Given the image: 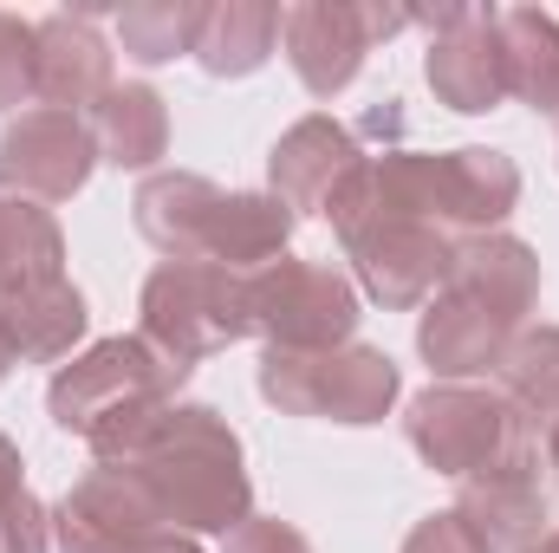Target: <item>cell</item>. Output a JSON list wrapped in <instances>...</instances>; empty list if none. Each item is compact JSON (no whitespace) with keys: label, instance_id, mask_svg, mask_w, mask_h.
<instances>
[{"label":"cell","instance_id":"1","mask_svg":"<svg viewBox=\"0 0 559 553\" xmlns=\"http://www.w3.org/2000/svg\"><path fill=\"white\" fill-rule=\"evenodd\" d=\"M534 306H540V255L508 228L468 235L455 248L442 293L417 313L423 365L436 372V385L488 378L508 358V345L527 332Z\"/></svg>","mask_w":559,"mask_h":553},{"label":"cell","instance_id":"2","mask_svg":"<svg viewBox=\"0 0 559 553\" xmlns=\"http://www.w3.org/2000/svg\"><path fill=\"white\" fill-rule=\"evenodd\" d=\"M118 469L138 475L156 515L182 534H235L254 515L248 449L215 404H169L143 449Z\"/></svg>","mask_w":559,"mask_h":553},{"label":"cell","instance_id":"3","mask_svg":"<svg viewBox=\"0 0 559 553\" xmlns=\"http://www.w3.org/2000/svg\"><path fill=\"white\" fill-rule=\"evenodd\" d=\"M189 385V365L163 358L150 339L118 332L85 345L79 358H66L46 385V411L66 436H79L105 469L131 462L143 436L156 430V416L176 404V391Z\"/></svg>","mask_w":559,"mask_h":553},{"label":"cell","instance_id":"4","mask_svg":"<svg viewBox=\"0 0 559 553\" xmlns=\"http://www.w3.org/2000/svg\"><path fill=\"white\" fill-rule=\"evenodd\" d=\"M325 222H332L352 274H358V293L378 299L384 313H423L442 293V280L455 268V248H462L449 228L391 209L365 183V163L338 183V196L325 202Z\"/></svg>","mask_w":559,"mask_h":553},{"label":"cell","instance_id":"5","mask_svg":"<svg viewBox=\"0 0 559 553\" xmlns=\"http://www.w3.org/2000/svg\"><path fill=\"white\" fill-rule=\"evenodd\" d=\"M365 183L436 228H449L455 242L468 235H495L514 202H521V169L508 150L488 143H462V150H378L365 156Z\"/></svg>","mask_w":559,"mask_h":553},{"label":"cell","instance_id":"6","mask_svg":"<svg viewBox=\"0 0 559 553\" xmlns=\"http://www.w3.org/2000/svg\"><path fill=\"white\" fill-rule=\"evenodd\" d=\"M254 385L280 416H312V423H345V430L384 423L404 398L397 358L358 339L332 352H261Z\"/></svg>","mask_w":559,"mask_h":553},{"label":"cell","instance_id":"7","mask_svg":"<svg viewBox=\"0 0 559 553\" xmlns=\"http://www.w3.org/2000/svg\"><path fill=\"white\" fill-rule=\"evenodd\" d=\"M248 274L215 261H163L138 293V339H150L176 365H202L209 352H228L248 339Z\"/></svg>","mask_w":559,"mask_h":553},{"label":"cell","instance_id":"8","mask_svg":"<svg viewBox=\"0 0 559 553\" xmlns=\"http://www.w3.org/2000/svg\"><path fill=\"white\" fill-rule=\"evenodd\" d=\"M358 319H365L358 286L338 268H325V261L280 255V261L248 274V326H254V339H267V352H332V345H352Z\"/></svg>","mask_w":559,"mask_h":553},{"label":"cell","instance_id":"9","mask_svg":"<svg viewBox=\"0 0 559 553\" xmlns=\"http://www.w3.org/2000/svg\"><path fill=\"white\" fill-rule=\"evenodd\" d=\"M527 430H540V423L527 411H514L488 385H429L404 411L411 449L436 475H449V482H468L475 469H488L495 456H508Z\"/></svg>","mask_w":559,"mask_h":553},{"label":"cell","instance_id":"10","mask_svg":"<svg viewBox=\"0 0 559 553\" xmlns=\"http://www.w3.org/2000/svg\"><path fill=\"white\" fill-rule=\"evenodd\" d=\"M455 515L488 541L495 553L534 548L554 521V469H547V436L527 430L508 456L455 482Z\"/></svg>","mask_w":559,"mask_h":553},{"label":"cell","instance_id":"11","mask_svg":"<svg viewBox=\"0 0 559 553\" xmlns=\"http://www.w3.org/2000/svg\"><path fill=\"white\" fill-rule=\"evenodd\" d=\"M92 169H98V138L79 111L33 105L0 131V196L52 209V202H72L92 183Z\"/></svg>","mask_w":559,"mask_h":553},{"label":"cell","instance_id":"12","mask_svg":"<svg viewBox=\"0 0 559 553\" xmlns=\"http://www.w3.org/2000/svg\"><path fill=\"white\" fill-rule=\"evenodd\" d=\"M169 528L156 502L143 495L138 475L124 469H85L59 502H52V548L59 553H143V541Z\"/></svg>","mask_w":559,"mask_h":553},{"label":"cell","instance_id":"13","mask_svg":"<svg viewBox=\"0 0 559 553\" xmlns=\"http://www.w3.org/2000/svg\"><path fill=\"white\" fill-rule=\"evenodd\" d=\"M111 39L98 33V7H59L33 20V98L52 111H92L118 79H111Z\"/></svg>","mask_w":559,"mask_h":553},{"label":"cell","instance_id":"14","mask_svg":"<svg viewBox=\"0 0 559 553\" xmlns=\"http://www.w3.org/2000/svg\"><path fill=\"white\" fill-rule=\"evenodd\" d=\"M280 46H286L293 79L312 98H338L365 72V59H371L378 39H371L365 0H299V7H286Z\"/></svg>","mask_w":559,"mask_h":553},{"label":"cell","instance_id":"15","mask_svg":"<svg viewBox=\"0 0 559 553\" xmlns=\"http://www.w3.org/2000/svg\"><path fill=\"white\" fill-rule=\"evenodd\" d=\"M423 79L436 105L481 118L508 98V59H501V7H462L423 52Z\"/></svg>","mask_w":559,"mask_h":553},{"label":"cell","instance_id":"16","mask_svg":"<svg viewBox=\"0 0 559 553\" xmlns=\"http://www.w3.org/2000/svg\"><path fill=\"white\" fill-rule=\"evenodd\" d=\"M358 163H365L358 131L325 118V111H312L293 131H280V143L267 150V183H274V196L293 215H325V202L338 196V183Z\"/></svg>","mask_w":559,"mask_h":553},{"label":"cell","instance_id":"17","mask_svg":"<svg viewBox=\"0 0 559 553\" xmlns=\"http://www.w3.org/2000/svg\"><path fill=\"white\" fill-rule=\"evenodd\" d=\"M299 215L280 202L274 189H222L209 228H202V261L215 268H235V274H254L286 255Z\"/></svg>","mask_w":559,"mask_h":553},{"label":"cell","instance_id":"18","mask_svg":"<svg viewBox=\"0 0 559 553\" xmlns=\"http://www.w3.org/2000/svg\"><path fill=\"white\" fill-rule=\"evenodd\" d=\"M0 326H7V345L20 365H66V358H79L92 306L72 280H46V286L0 293Z\"/></svg>","mask_w":559,"mask_h":553},{"label":"cell","instance_id":"19","mask_svg":"<svg viewBox=\"0 0 559 553\" xmlns=\"http://www.w3.org/2000/svg\"><path fill=\"white\" fill-rule=\"evenodd\" d=\"M222 202V183L195 176V169H156L138 183V235L163 255V261H202V228Z\"/></svg>","mask_w":559,"mask_h":553},{"label":"cell","instance_id":"20","mask_svg":"<svg viewBox=\"0 0 559 553\" xmlns=\"http://www.w3.org/2000/svg\"><path fill=\"white\" fill-rule=\"evenodd\" d=\"M85 125H92V138H98V163H111V169H150V176H156V163L169 156V105H163V92L143 85V79L111 85V92L85 111Z\"/></svg>","mask_w":559,"mask_h":553},{"label":"cell","instance_id":"21","mask_svg":"<svg viewBox=\"0 0 559 553\" xmlns=\"http://www.w3.org/2000/svg\"><path fill=\"white\" fill-rule=\"evenodd\" d=\"M280 26H286V7H274V0H209L195 66L209 79H248L274 59Z\"/></svg>","mask_w":559,"mask_h":553},{"label":"cell","instance_id":"22","mask_svg":"<svg viewBox=\"0 0 559 553\" xmlns=\"http://www.w3.org/2000/svg\"><path fill=\"white\" fill-rule=\"evenodd\" d=\"M501 59H508V98L559 111V20L547 7H501Z\"/></svg>","mask_w":559,"mask_h":553},{"label":"cell","instance_id":"23","mask_svg":"<svg viewBox=\"0 0 559 553\" xmlns=\"http://www.w3.org/2000/svg\"><path fill=\"white\" fill-rule=\"evenodd\" d=\"M46 280H66V235L52 209L0 196V293L46 286Z\"/></svg>","mask_w":559,"mask_h":553},{"label":"cell","instance_id":"24","mask_svg":"<svg viewBox=\"0 0 559 553\" xmlns=\"http://www.w3.org/2000/svg\"><path fill=\"white\" fill-rule=\"evenodd\" d=\"M495 385L514 411H527L540 430L559 423V326H527L508 358L495 365Z\"/></svg>","mask_w":559,"mask_h":553},{"label":"cell","instance_id":"25","mask_svg":"<svg viewBox=\"0 0 559 553\" xmlns=\"http://www.w3.org/2000/svg\"><path fill=\"white\" fill-rule=\"evenodd\" d=\"M202 0H131L118 13V39L138 66H169V59H195V39H202Z\"/></svg>","mask_w":559,"mask_h":553},{"label":"cell","instance_id":"26","mask_svg":"<svg viewBox=\"0 0 559 553\" xmlns=\"http://www.w3.org/2000/svg\"><path fill=\"white\" fill-rule=\"evenodd\" d=\"M33 98V20L0 7V111H20Z\"/></svg>","mask_w":559,"mask_h":553},{"label":"cell","instance_id":"27","mask_svg":"<svg viewBox=\"0 0 559 553\" xmlns=\"http://www.w3.org/2000/svg\"><path fill=\"white\" fill-rule=\"evenodd\" d=\"M404 553H495L455 508H436V515H423L417 528L404 534Z\"/></svg>","mask_w":559,"mask_h":553},{"label":"cell","instance_id":"28","mask_svg":"<svg viewBox=\"0 0 559 553\" xmlns=\"http://www.w3.org/2000/svg\"><path fill=\"white\" fill-rule=\"evenodd\" d=\"M0 553H52V508L33 489L0 515Z\"/></svg>","mask_w":559,"mask_h":553},{"label":"cell","instance_id":"29","mask_svg":"<svg viewBox=\"0 0 559 553\" xmlns=\"http://www.w3.org/2000/svg\"><path fill=\"white\" fill-rule=\"evenodd\" d=\"M228 553H312V541L293 521H280V515H248L228 534Z\"/></svg>","mask_w":559,"mask_h":553},{"label":"cell","instance_id":"30","mask_svg":"<svg viewBox=\"0 0 559 553\" xmlns=\"http://www.w3.org/2000/svg\"><path fill=\"white\" fill-rule=\"evenodd\" d=\"M20 495H26V456H20V443L0 430V515H7Z\"/></svg>","mask_w":559,"mask_h":553},{"label":"cell","instance_id":"31","mask_svg":"<svg viewBox=\"0 0 559 553\" xmlns=\"http://www.w3.org/2000/svg\"><path fill=\"white\" fill-rule=\"evenodd\" d=\"M143 553H202V541L182 534V528H156V534L143 541Z\"/></svg>","mask_w":559,"mask_h":553},{"label":"cell","instance_id":"32","mask_svg":"<svg viewBox=\"0 0 559 553\" xmlns=\"http://www.w3.org/2000/svg\"><path fill=\"white\" fill-rule=\"evenodd\" d=\"M540 436H547V469H554V482H559V423H547Z\"/></svg>","mask_w":559,"mask_h":553},{"label":"cell","instance_id":"33","mask_svg":"<svg viewBox=\"0 0 559 553\" xmlns=\"http://www.w3.org/2000/svg\"><path fill=\"white\" fill-rule=\"evenodd\" d=\"M20 358H13V345H7V326H0V385H7V372H13Z\"/></svg>","mask_w":559,"mask_h":553},{"label":"cell","instance_id":"34","mask_svg":"<svg viewBox=\"0 0 559 553\" xmlns=\"http://www.w3.org/2000/svg\"><path fill=\"white\" fill-rule=\"evenodd\" d=\"M521 553H554V541H547V534H540V541H534V548H521Z\"/></svg>","mask_w":559,"mask_h":553},{"label":"cell","instance_id":"35","mask_svg":"<svg viewBox=\"0 0 559 553\" xmlns=\"http://www.w3.org/2000/svg\"><path fill=\"white\" fill-rule=\"evenodd\" d=\"M554 131H559V111H554Z\"/></svg>","mask_w":559,"mask_h":553}]
</instances>
